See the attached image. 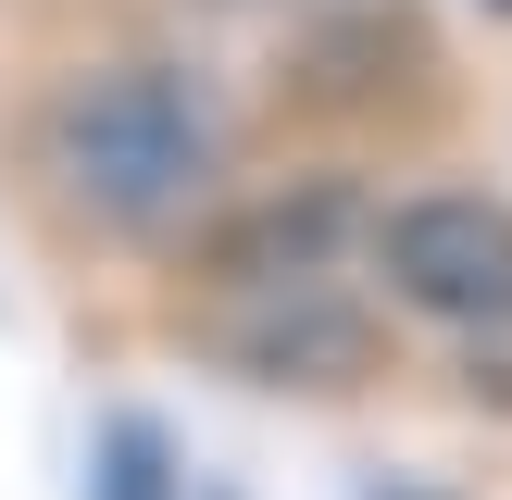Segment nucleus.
Wrapping results in <instances>:
<instances>
[{"label":"nucleus","mask_w":512,"mask_h":500,"mask_svg":"<svg viewBox=\"0 0 512 500\" xmlns=\"http://www.w3.org/2000/svg\"><path fill=\"white\" fill-rule=\"evenodd\" d=\"M50 163H63L75 213L100 238H163L200 213V188L225 175V100L188 63H113L63 100L50 125Z\"/></svg>","instance_id":"1"},{"label":"nucleus","mask_w":512,"mask_h":500,"mask_svg":"<svg viewBox=\"0 0 512 500\" xmlns=\"http://www.w3.org/2000/svg\"><path fill=\"white\" fill-rule=\"evenodd\" d=\"M450 338H463V375H475V388H488L500 413H512V300H500L488 325H450Z\"/></svg>","instance_id":"6"},{"label":"nucleus","mask_w":512,"mask_h":500,"mask_svg":"<svg viewBox=\"0 0 512 500\" xmlns=\"http://www.w3.org/2000/svg\"><path fill=\"white\" fill-rule=\"evenodd\" d=\"M88 500H188L175 425H163V413H100V450H88Z\"/></svg>","instance_id":"5"},{"label":"nucleus","mask_w":512,"mask_h":500,"mask_svg":"<svg viewBox=\"0 0 512 500\" xmlns=\"http://www.w3.org/2000/svg\"><path fill=\"white\" fill-rule=\"evenodd\" d=\"M213 500H238V488H213Z\"/></svg>","instance_id":"9"},{"label":"nucleus","mask_w":512,"mask_h":500,"mask_svg":"<svg viewBox=\"0 0 512 500\" xmlns=\"http://www.w3.org/2000/svg\"><path fill=\"white\" fill-rule=\"evenodd\" d=\"M350 225H363L350 188H288V200H263L250 225H225V263H238V275H288V288H300V275H325L350 250Z\"/></svg>","instance_id":"4"},{"label":"nucleus","mask_w":512,"mask_h":500,"mask_svg":"<svg viewBox=\"0 0 512 500\" xmlns=\"http://www.w3.org/2000/svg\"><path fill=\"white\" fill-rule=\"evenodd\" d=\"M388 500H438V488H388Z\"/></svg>","instance_id":"7"},{"label":"nucleus","mask_w":512,"mask_h":500,"mask_svg":"<svg viewBox=\"0 0 512 500\" xmlns=\"http://www.w3.org/2000/svg\"><path fill=\"white\" fill-rule=\"evenodd\" d=\"M375 275L438 325H488L512 300V200L488 188H425L375 225Z\"/></svg>","instance_id":"2"},{"label":"nucleus","mask_w":512,"mask_h":500,"mask_svg":"<svg viewBox=\"0 0 512 500\" xmlns=\"http://www.w3.org/2000/svg\"><path fill=\"white\" fill-rule=\"evenodd\" d=\"M488 13H512V0H488Z\"/></svg>","instance_id":"8"},{"label":"nucleus","mask_w":512,"mask_h":500,"mask_svg":"<svg viewBox=\"0 0 512 500\" xmlns=\"http://www.w3.org/2000/svg\"><path fill=\"white\" fill-rule=\"evenodd\" d=\"M225 363L263 375V388H363L375 375V313H350V300H325L313 275H300V288H275L250 325H225Z\"/></svg>","instance_id":"3"}]
</instances>
